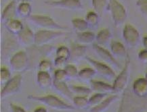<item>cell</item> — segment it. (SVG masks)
Wrapping results in <instances>:
<instances>
[{"label":"cell","mask_w":147,"mask_h":112,"mask_svg":"<svg viewBox=\"0 0 147 112\" xmlns=\"http://www.w3.org/2000/svg\"><path fill=\"white\" fill-rule=\"evenodd\" d=\"M27 55L29 56L30 67L35 66V63H37L38 66L39 62L44 60L42 59L45 57H48L55 51V47L50 45L37 46L34 45L27 48Z\"/></svg>","instance_id":"obj_4"},{"label":"cell","mask_w":147,"mask_h":112,"mask_svg":"<svg viewBox=\"0 0 147 112\" xmlns=\"http://www.w3.org/2000/svg\"><path fill=\"white\" fill-rule=\"evenodd\" d=\"M17 14L22 18H28L31 15V5L28 2H20L17 6Z\"/></svg>","instance_id":"obj_29"},{"label":"cell","mask_w":147,"mask_h":112,"mask_svg":"<svg viewBox=\"0 0 147 112\" xmlns=\"http://www.w3.org/2000/svg\"><path fill=\"white\" fill-rule=\"evenodd\" d=\"M71 91L73 93L78 95V96H84L87 97L88 95L91 94L92 91L90 88H88L83 86H76V85H71L69 86Z\"/></svg>","instance_id":"obj_33"},{"label":"cell","mask_w":147,"mask_h":112,"mask_svg":"<svg viewBox=\"0 0 147 112\" xmlns=\"http://www.w3.org/2000/svg\"><path fill=\"white\" fill-rule=\"evenodd\" d=\"M17 38L20 45L27 48L35 45V33L27 26L24 27L23 29L17 35Z\"/></svg>","instance_id":"obj_15"},{"label":"cell","mask_w":147,"mask_h":112,"mask_svg":"<svg viewBox=\"0 0 147 112\" xmlns=\"http://www.w3.org/2000/svg\"><path fill=\"white\" fill-rule=\"evenodd\" d=\"M144 99L138 97L127 88L123 93V97L121 102L118 112H141L144 107Z\"/></svg>","instance_id":"obj_1"},{"label":"cell","mask_w":147,"mask_h":112,"mask_svg":"<svg viewBox=\"0 0 147 112\" xmlns=\"http://www.w3.org/2000/svg\"><path fill=\"white\" fill-rule=\"evenodd\" d=\"M123 38L126 45L129 48H134L138 45L140 41L139 32L130 24L125 25L123 30Z\"/></svg>","instance_id":"obj_11"},{"label":"cell","mask_w":147,"mask_h":112,"mask_svg":"<svg viewBox=\"0 0 147 112\" xmlns=\"http://www.w3.org/2000/svg\"><path fill=\"white\" fill-rule=\"evenodd\" d=\"M92 48H93L94 51H95L96 54L104 62L109 64V66H113V68L117 69L121 68V65L117 61L115 57L111 53V52L109 51L105 47L100 46L96 43H94L92 45Z\"/></svg>","instance_id":"obj_13"},{"label":"cell","mask_w":147,"mask_h":112,"mask_svg":"<svg viewBox=\"0 0 147 112\" xmlns=\"http://www.w3.org/2000/svg\"><path fill=\"white\" fill-rule=\"evenodd\" d=\"M34 112H48V111H47L46 108L42 107H39L38 108H37V109H35Z\"/></svg>","instance_id":"obj_44"},{"label":"cell","mask_w":147,"mask_h":112,"mask_svg":"<svg viewBox=\"0 0 147 112\" xmlns=\"http://www.w3.org/2000/svg\"><path fill=\"white\" fill-rule=\"evenodd\" d=\"M90 89L92 91L96 93H102V94L112 95L115 94L114 89L113 85L99 81H92L90 82Z\"/></svg>","instance_id":"obj_17"},{"label":"cell","mask_w":147,"mask_h":112,"mask_svg":"<svg viewBox=\"0 0 147 112\" xmlns=\"http://www.w3.org/2000/svg\"><path fill=\"white\" fill-rule=\"evenodd\" d=\"M109 0H92L94 10L100 17L102 16L104 13L108 10Z\"/></svg>","instance_id":"obj_27"},{"label":"cell","mask_w":147,"mask_h":112,"mask_svg":"<svg viewBox=\"0 0 147 112\" xmlns=\"http://www.w3.org/2000/svg\"><path fill=\"white\" fill-rule=\"evenodd\" d=\"M20 43L17 35L12 34L8 31L4 32L1 42V55L5 60L10 59L11 57L19 51Z\"/></svg>","instance_id":"obj_3"},{"label":"cell","mask_w":147,"mask_h":112,"mask_svg":"<svg viewBox=\"0 0 147 112\" xmlns=\"http://www.w3.org/2000/svg\"><path fill=\"white\" fill-rule=\"evenodd\" d=\"M67 34V32L59 30H39L35 33V45L37 46L46 45L54 39L65 36Z\"/></svg>","instance_id":"obj_7"},{"label":"cell","mask_w":147,"mask_h":112,"mask_svg":"<svg viewBox=\"0 0 147 112\" xmlns=\"http://www.w3.org/2000/svg\"><path fill=\"white\" fill-rule=\"evenodd\" d=\"M27 98L30 100L44 104L47 107L57 111H73L76 109L74 106L66 103L57 97L52 95H48L46 96H35L31 95H29Z\"/></svg>","instance_id":"obj_2"},{"label":"cell","mask_w":147,"mask_h":112,"mask_svg":"<svg viewBox=\"0 0 147 112\" xmlns=\"http://www.w3.org/2000/svg\"><path fill=\"white\" fill-rule=\"evenodd\" d=\"M12 78L11 77V74L9 70L6 68H1L0 70V82L2 85H5L7 82L10 81V80Z\"/></svg>","instance_id":"obj_37"},{"label":"cell","mask_w":147,"mask_h":112,"mask_svg":"<svg viewBox=\"0 0 147 112\" xmlns=\"http://www.w3.org/2000/svg\"><path fill=\"white\" fill-rule=\"evenodd\" d=\"M119 99V96L117 94L109 95L106 99H105L99 105L96 107H92L90 112H105L113 103H114Z\"/></svg>","instance_id":"obj_19"},{"label":"cell","mask_w":147,"mask_h":112,"mask_svg":"<svg viewBox=\"0 0 147 112\" xmlns=\"http://www.w3.org/2000/svg\"><path fill=\"white\" fill-rule=\"evenodd\" d=\"M108 94H102V93H96L92 95L89 99V104L90 107H94L99 105L100 103L102 101L106 99L107 97L109 96Z\"/></svg>","instance_id":"obj_34"},{"label":"cell","mask_w":147,"mask_h":112,"mask_svg":"<svg viewBox=\"0 0 147 112\" xmlns=\"http://www.w3.org/2000/svg\"><path fill=\"white\" fill-rule=\"evenodd\" d=\"M11 112H26L23 108H22L20 106L15 105V104L10 103V105Z\"/></svg>","instance_id":"obj_43"},{"label":"cell","mask_w":147,"mask_h":112,"mask_svg":"<svg viewBox=\"0 0 147 112\" xmlns=\"http://www.w3.org/2000/svg\"><path fill=\"white\" fill-rule=\"evenodd\" d=\"M138 59L140 61H142V63H146L147 64V50L146 49L141 50V51L138 53Z\"/></svg>","instance_id":"obj_42"},{"label":"cell","mask_w":147,"mask_h":112,"mask_svg":"<svg viewBox=\"0 0 147 112\" xmlns=\"http://www.w3.org/2000/svg\"><path fill=\"white\" fill-rule=\"evenodd\" d=\"M37 83L41 89H46L52 85L53 80L52 79L49 72L39 71L37 74Z\"/></svg>","instance_id":"obj_25"},{"label":"cell","mask_w":147,"mask_h":112,"mask_svg":"<svg viewBox=\"0 0 147 112\" xmlns=\"http://www.w3.org/2000/svg\"><path fill=\"white\" fill-rule=\"evenodd\" d=\"M108 10L115 27L121 26L127 18V12L125 7L117 0H109Z\"/></svg>","instance_id":"obj_8"},{"label":"cell","mask_w":147,"mask_h":112,"mask_svg":"<svg viewBox=\"0 0 147 112\" xmlns=\"http://www.w3.org/2000/svg\"><path fill=\"white\" fill-rule=\"evenodd\" d=\"M69 79L67 74L64 69H58L54 74L53 80L59 82H65Z\"/></svg>","instance_id":"obj_38"},{"label":"cell","mask_w":147,"mask_h":112,"mask_svg":"<svg viewBox=\"0 0 147 112\" xmlns=\"http://www.w3.org/2000/svg\"><path fill=\"white\" fill-rule=\"evenodd\" d=\"M20 1H21V2H28L29 0H20Z\"/></svg>","instance_id":"obj_46"},{"label":"cell","mask_w":147,"mask_h":112,"mask_svg":"<svg viewBox=\"0 0 147 112\" xmlns=\"http://www.w3.org/2000/svg\"><path fill=\"white\" fill-rule=\"evenodd\" d=\"M110 46L111 52L115 57L123 58V57H126L127 56L128 53L126 51L125 46L121 43L117 41L112 40L110 43Z\"/></svg>","instance_id":"obj_24"},{"label":"cell","mask_w":147,"mask_h":112,"mask_svg":"<svg viewBox=\"0 0 147 112\" xmlns=\"http://www.w3.org/2000/svg\"><path fill=\"white\" fill-rule=\"evenodd\" d=\"M112 35L108 29H103L97 33L96 36V43L98 45L105 47L111 43L112 40Z\"/></svg>","instance_id":"obj_23"},{"label":"cell","mask_w":147,"mask_h":112,"mask_svg":"<svg viewBox=\"0 0 147 112\" xmlns=\"http://www.w3.org/2000/svg\"><path fill=\"white\" fill-rule=\"evenodd\" d=\"M99 18L100 16L94 11H91L86 14L85 20L90 28H96L98 25Z\"/></svg>","instance_id":"obj_32"},{"label":"cell","mask_w":147,"mask_h":112,"mask_svg":"<svg viewBox=\"0 0 147 112\" xmlns=\"http://www.w3.org/2000/svg\"><path fill=\"white\" fill-rule=\"evenodd\" d=\"M142 44L144 47V49L147 50V36L144 37V38L142 39Z\"/></svg>","instance_id":"obj_45"},{"label":"cell","mask_w":147,"mask_h":112,"mask_svg":"<svg viewBox=\"0 0 147 112\" xmlns=\"http://www.w3.org/2000/svg\"><path fill=\"white\" fill-rule=\"evenodd\" d=\"M130 76V58L129 55L125 57V62L124 67L118 76L114 79L113 87L114 89L115 94L123 93L128 87V83Z\"/></svg>","instance_id":"obj_5"},{"label":"cell","mask_w":147,"mask_h":112,"mask_svg":"<svg viewBox=\"0 0 147 112\" xmlns=\"http://www.w3.org/2000/svg\"><path fill=\"white\" fill-rule=\"evenodd\" d=\"M56 57L65 59L68 61L71 58V50L67 47L62 45L56 49Z\"/></svg>","instance_id":"obj_35"},{"label":"cell","mask_w":147,"mask_h":112,"mask_svg":"<svg viewBox=\"0 0 147 112\" xmlns=\"http://www.w3.org/2000/svg\"><path fill=\"white\" fill-rule=\"evenodd\" d=\"M64 70H65L69 79H75V78H78L79 71L76 68V66H75L74 65L67 64L64 68Z\"/></svg>","instance_id":"obj_36"},{"label":"cell","mask_w":147,"mask_h":112,"mask_svg":"<svg viewBox=\"0 0 147 112\" xmlns=\"http://www.w3.org/2000/svg\"><path fill=\"white\" fill-rule=\"evenodd\" d=\"M45 3L49 6L67 10H79L82 9L80 0H58V1H46Z\"/></svg>","instance_id":"obj_14"},{"label":"cell","mask_w":147,"mask_h":112,"mask_svg":"<svg viewBox=\"0 0 147 112\" xmlns=\"http://www.w3.org/2000/svg\"><path fill=\"white\" fill-rule=\"evenodd\" d=\"M145 78L147 80V72L146 73V75H145Z\"/></svg>","instance_id":"obj_47"},{"label":"cell","mask_w":147,"mask_h":112,"mask_svg":"<svg viewBox=\"0 0 147 112\" xmlns=\"http://www.w3.org/2000/svg\"><path fill=\"white\" fill-rule=\"evenodd\" d=\"M67 61L65 59L60 58V57H56L55 59H54V64L56 67L58 68V69H62V68H65V67L67 66L66 63H67Z\"/></svg>","instance_id":"obj_41"},{"label":"cell","mask_w":147,"mask_h":112,"mask_svg":"<svg viewBox=\"0 0 147 112\" xmlns=\"http://www.w3.org/2000/svg\"><path fill=\"white\" fill-rule=\"evenodd\" d=\"M96 72L94 68H85L81 70L79 72L78 78L81 81L86 82V83H90L93 81L94 76H96Z\"/></svg>","instance_id":"obj_28"},{"label":"cell","mask_w":147,"mask_h":112,"mask_svg":"<svg viewBox=\"0 0 147 112\" xmlns=\"http://www.w3.org/2000/svg\"><path fill=\"white\" fill-rule=\"evenodd\" d=\"M4 27L7 31L10 32L12 34L17 35L23 29L24 26L22 22L18 20L12 19L3 23Z\"/></svg>","instance_id":"obj_26"},{"label":"cell","mask_w":147,"mask_h":112,"mask_svg":"<svg viewBox=\"0 0 147 112\" xmlns=\"http://www.w3.org/2000/svg\"><path fill=\"white\" fill-rule=\"evenodd\" d=\"M136 5L143 16L147 19V0H138Z\"/></svg>","instance_id":"obj_40"},{"label":"cell","mask_w":147,"mask_h":112,"mask_svg":"<svg viewBox=\"0 0 147 112\" xmlns=\"http://www.w3.org/2000/svg\"><path fill=\"white\" fill-rule=\"evenodd\" d=\"M71 24H72L73 29L77 31V33L87 31L90 28L86 20L82 19V18H75L72 20Z\"/></svg>","instance_id":"obj_31"},{"label":"cell","mask_w":147,"mask_h":112,"mask_svg":"<svg viewBox=\"0 0 147 112\" xmlns=\"http://www.w3.org/2000/svg\"><path fill=\"white\" fill-rule=\"evenodd\" d=\"M87 46L80 43H73L71 47V58L74 61H79L86 58Z\"/></svg>","instance_id":"obj_20"},{"label":"cell","mask_w":147,"mask_h":112,"mask_svg":"<svg viewBox=\"0 0 147 112\" xmlns=\"http://www.w3.org/2000/svg\"><path fill=\"white\" fill-rule=\"evenodd\" d=\"M73 103L75 108L80 109H86L90 107L89 99L84 96H76L73 99Z\"/></svg>","instance_id":"obj_30"},{"label":"cell","mask_w":147,"mask_h":112,"mask_svg":"<svg viewBox=\"0 0 147 112\" xmlns=\"http://www.w3.org/2000/svg\"><path fill=\"white\" fill-rule=\"evenodd\" d=\"M131 91L138 97H147V80L145 78H139L134 82Z\"/></svg>","instance_id":"obj_16"},{"label":"cell","mask_w":147,"mask_h":112,"mask_svg":"<svg viewBox=\"0 0 147 112\" xmlns=\"http://www.w3.org/2000/svg\"><path fill=\"white\" fill-rule=\"evenodd\" d=\"M86 59L93 66V68L95 70L96 74H98L100 76L108 81H111L116 78L117 76L113 70L108 64L95 60L88 56L86 57Z\"/></svg>","instance_id":"obj_10"},{"label":"cell","mask_w":147,"mask_h":112,"mask_svg":"<svg viewBox=\"0 0 147 112\" xmlns=\"http://www.w3.org/2000/svg\"><path fill=\"white\" fill-rule=\"evenodd\" d=\"M52 86L54 88V90L57 92L58 94L63 96L64 98L67 99L71 101H73V94L72 91H71L70 88L68 86L65 82H59L53 80Z\"/></svg>","instance_id":"obj_18"},{"label":"cell","mask_w":147,"mask_h":112,"mask_svg":"<svg viewBox=\"0 0 147 112\" xmlns=\"http://www.w3.org/2000/svg\"><path fill=\"white\" fill-rule=\"evenodd\" d=\"M22 85V76L18 74L12 77L3 87L0 93L1 99L12 96L20 92Z\"/></svg>","instance_id":"obj_12"},{"label":"cell","mask_w":147,"mask_h":112,"mask_svg":"<svg viewBox=\"0 0 147 112\" xmlns=\"http://www.w3.org/2000/svg\"><path fill=\"white\" fill-rule=\"evenodd\" d=\"M96 35L91 31H85L82 33H77L76 39L77 43L87 46L88 45H93L96 41Z\"/></svg>","instance_id":"obj_22"},{"label":"cell","mask_w":147,"mask_h":112,"mask_svg":"<svg viewBox=\"0 0 147 112\" xmlns=\"http://www.w3.org/2000/svg\"><path fill=\"white\" fill-rule=\"evenodd\" d=\"M10 66L15 72H22L30 68L29 56L27 52L19 51L10 59Z\"/></svg>","instance_id":"obj_9"},{"label":"cell","mask_w":147,"mask_h":112,"mask_svg":"<svg viewBox=\"0 0 147 112\" xmlns=\"http://www.w3.org/2000/svg\"><path fill=\"white\" fill-rule=\"evenodd\" d=\"M39 71L45 72H50L52 69V63L50 61L44 60L41 61L38 65Z\"/></svg>","instance_id":"obj_39"},{"label":"cell","mask_w":147,"mask_h":112,"mask_svg":"<svg viewBox=\"0 0 147 112\" xmlns=\"http://www.w3.org/2000/svg\"><path fill=\"white\" fill-rule=\"evenodd\" d=\"M17 14V5L15 0H12L5 7L1 14V20L3 23L8 20L14 19L15 16Z\"/></svg>","instance_id":"obj_21"},{"label":"cell","mask_w":147,"mask_h":112,"mask_svg":"<svg viewBox=\"0 0 147 112\" xmlns=\"http://www.w3.org/2000/svg\"><path fill=\"white\" fill-rule=\"evenodd\" d=\"M28 21L36 27L41 28L42 29L59 30L67 29V27L60 25V24L54 21L52 18L46 15L31 14L27 18Z\"/></svg>","instance_id":"obj_6"}]
</instances>
